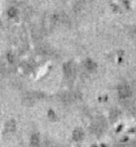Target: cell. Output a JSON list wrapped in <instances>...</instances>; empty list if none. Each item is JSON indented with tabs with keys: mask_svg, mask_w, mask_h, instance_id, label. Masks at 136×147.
<instances>
[{
	"mask_svg": "<svg viewBox=\"0 0 136 147\" xmlns=\"http://www.w3.org/2000/svg\"><path fill=\"white\" fill-rule=\"evenodd\" d=\"M47 115H48V118L50 120H52V121H55V120H57L58 116H57V113H56L54 110L50 109L48 111V113H47Z\"/></svg>",
	"mask_w": 136,
	"mask_h": 147,
	"instance_id": "obj_8",
	"label": "cell"
},
{
	"mask_svg": "<svg viewBox=\"0 0 136 147\" xmlns=\"http://www.w3.org/2000/svg\"><path fill=\"white\" fill-rule=\"evenodd\" d=\"M7 60H8V62L9 63H14L15 62V56L13 55V54H11V53H9L7 55Z\"/></svg>",
	"mask_w": 136,
	"mask_h": 147,
	"instance_id": "obj_9",
	"label": "cell"
},
{
	"mask_svg": "<svg viewBox=\"0 0 136 147\" xmlns=\"http://www.w3.org/2000/svg\"><path fill=\"white\" fill-rule=\"evenodd\" d=\"M132 94V90L131 88L127 84H122V85L118 86L117 88V96L120 99H127L129 98Z\"/></svg>",
	"mask_w": 136,
	"mask_h": 147,
	"instance_id": "obj_1",
	"label": "cell"
},
{
	"mask_svg": "<svg viewBox=\"0 0 136 147\" xmlns=\"http://www.w3.org/2000/svg\"><path fill=\"white\" fill-rule=\"evenodd\" d=\"M83 67L88 72H94L98 68V65L92 59H86L83 62Z\"/></svg>",
	"mask_w": 136,
	"mask_h": 147,
	"instance_id": "obj_4",
	"label": "cell"
},
{
	"mask_svg": "<svg viewBox=\"0 0 136 147\" xmlns=\"http://www.w3.org/2000/svg\"><path fill=\"white\" fill-rule=\"evenodd\" d=\"M63 73L67 79H72L75 77V65L72 62H67L63 65Z\"/></svg>",
	"mask_w": 136,
	"mask_h": 147,
	"instance_id": "obj_2",
	"label": "cell"
},
{
	"mask_svg": "<svg viewBox=\"0 0 136 147\" xmlns=\"http://www.w3.org/2000/svg\"><path fill=\"white\" fill-rule=\"evenodd\" d=\"M72 138L75 142H81L85 138V131L81 127H77L73 130L72 132Z\"/></svg>",
	"mask_w": 136,
	"mask_h": 147,
	"instance_id": "obj_3",
	"label": "cell"
},
{
	"mask_svg": "<svg viewBox=\"0 0 136 147\" xmlns=\"http://www.w3.org/2000/svg\"><path fill=\"white\" fill-rule=\"evenodd\" d=\"M3 72H4V68L2 66H0V75H1V74H3Z\"/></svg>",
	"mask_w": 136,
	"mask_h": 147,
	"instance_id": "obj_10",
	"label": "cell"
},
{
	"mask_svg": "<svg viewBox=\"0 0 136 147\" xmlns=\"http://www.w3.org/2000/svg\"><path fill=\"white\" fill-rule=\"evenodd\" d=\"M16 121L14 119H10L5 123V131L6 132H14L16 129Z\"/></svg>",
	"mask_w": 136,
	"mask_h": 147,
	"instance_id": "obj_6",
	"label": "cell"
},
{
	"mask_svg": "<svg viewBox=\"0 0 136 147\" xmlns=\"http://www.w3.org/2000/svg\"><path fill=\"white\" fill-rule=\"evenodd\" d=\"M41 144V137L38 133H33L30 137V145L31 147H39Z\"/></svg>",
	"mask_w": 136,
	"mask_h": 147,
	"instance_id": "obj_5",
	"label": "cell"
},
{
	"mask_svg": "<svg viewBox=\"0 0 136 147\" xmlns=\"http://www.w3.org/2000/svg\"><path fill=\"white\" fill-rule=\"evenodd\" d=\"M7 15L10 18H15V17H17V15H18V10L15 7H10L9 9L7 10Z\"/></svg>",
	"mask_w": 136,
	"mask_h": 147,
	"instance_id": "obj_7",
	"label": "cell"
}]
</instances>
